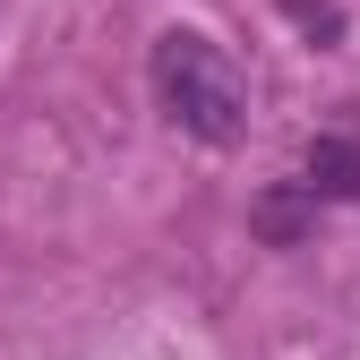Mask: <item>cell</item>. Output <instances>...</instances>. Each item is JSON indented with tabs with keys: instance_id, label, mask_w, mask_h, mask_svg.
Returning a JSON list of instances; mask_svg holds the SVG:
<instances>
[{
	"instance_id": "cell-1",
	"label": "cell",
	"mask_w": 360,
	"mask_h": 360,
	"mask_svg": "<svg viewBox=\"0 0 360 360\" xmlns=\"http://www.w3.org/2000/svg\"><path fill=\"white\" fill-rule=\"evenodd\" d=\"M155 95H163V112L189 129L198 146H232L240 129H249V77L198 26H172L155 43Z\"/></svg>"
},
{
	"instance_id": "cell-2",
	"label": "cell",
	"mask_w": 360,
	"mask_h": 360,
	"mask_svg": "<svg viewBox=\"0 0 360 360\" xmlns=\"http://www.w3.org/2000/svg\"><path fill=\"white\" fill-rule=\"evenodd\" d=\"M300 198H360V138H318L300 163Z\"/></svg>"
},
{
	"instance_id": "cell-3",
	"label": "cell",
	"mask_w": 360,
	"mask_h": 360,
	"mask_svg": "<svg viewBox=\"0 0 360 360\" xmlns=\"http://www.w3.org/2000/svg\"><path fill=\"white\" fill-rule=\"evenodd\" d=\"M257 223H266L275 240H292V232H300V206H292V198H266V206H257Z\"/></svg>"
}]
</instances>
